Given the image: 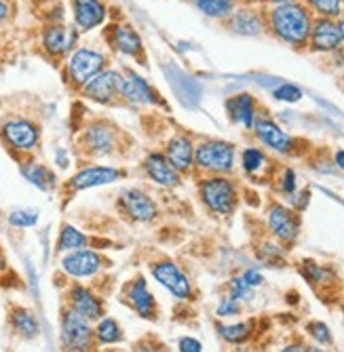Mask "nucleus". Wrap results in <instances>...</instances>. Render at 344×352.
I'll list each match as a JSON object with an SVG mask.
<instances>
[{
	"label": "nucleus",
	"instance_id": "38",
	"mask_svg": "<svg viewBox=\"0 0 344 352\" xmlns=\"http://www.w3.org/2000/svg\"><path fill=\"white\" fill-rule=\"evenodd\" d=\"M306 331H308V336L315 340L319 346H325V344H332V331H330V327L325 325V323H321V321H310L308 325H306Z\"/></svg>",
	"mask_w": 344,
	"mask_h": 352
},
{
	"label": "nucleus",
	"instance_id": "26",
	"mask_svg": "<svg viewBox=\"0 0 344 352\" xmlns=\"http://www.w3.org/2000/svg\"><path fill=\"white\" fill-rule=\"evenodd\" d=\"M226 110H228V116L233 122H239L243 124L245 129L252 131L254 129V124L258 120L256 116V100H254V95H249V93H239L235 95V98H230L226 102Z\"/></svg>",
	"mask_w": 344,
	"mask_h": 352
},
{
	"label": "nucleus",
	"instance_id": "48",
	"mask_svg": "<svg viewBox=\"0 0 344 352\" xmlns=\"http://www.w3.org/2000/svg\"><path fill=\"white\" fill-rule=\"evenodd\" d=\"M336 63H338V66L344 70V45L336 51Z\"/></svg>",
	"mask_w": 344,
	"mask_h": 352
},
{
	"label": "nucleus",
	"instance_id": "36",
	"mask_svg": "<svg viewBox=\"0 0 344 352\" xmlns=\"http://www.w3.org/2000/svg\"><path fill=\"white\" fill-rule=\"evenodd\" d=\"M228 298H233V300H237L241 304V302H247V300L254 298V289H252V287H247L241 280V276H233L230 283H228Z\"/></svg>",
	"mask_w": 344,
	"mask_h": 352
},
{
	"label": "nucleus",
	"instance_id": "3",
	"mask_svg": "<svg viewBox=\"0 0 344 352\" xmlns=\"http://www.w3.org/2000/svg\"><path fill=\"white\" fill-rule=\"evenodd\" d=\"M106 68H108V53H104L98 47H76L66 57L64 74L72 89L83 91L85 85H89Z\"/></svg>",
	"mask_w": 344,
	"mask_h": 352
},
{
	"label": "nucleus",
	"instance_id": "18",
	"mask_svg": "<svg viewBox=\"0 0 344 352\" xmlns=\"http://www.w3.org/2000/svg\"><path fill=\"white\" fill-rule=\"evenodd\" d=\"M118 87H120V70L106 68L89 85H85L80 93L87 100L96 102L100 106H112L118 102Z\"/></svg>",
	"mask_w": 344,
	"mask_h": 352
},
{
	"label": "nucleus",
	"instance_id": "37",
	"mask_svg": "<svg viewBox=\"0 0 344 352\" xmlns=\"http://www.w3.org/2000/svg\"><path fill=\"white\" fill-rule=\"evenodd\" d=\"M272 98L279 102H288V104H296L302 100V89L296 85H281L272 91Z\"/></svg>",
	"mask_w": 344,
	"mask_h": 352
},
{
	"label": "nucleus",
	"instance_id": "21",
	"mask_svg": "<svg viewBox=\"0 0 344 352\" xmlns=\"http://www.w3.org/2000/svg\"><path fill=\"white\" fill-rule=\"evenodd\" d=\"M74 28L80 32H93L106 23L108 7L104 0H72Z\"/></svg>",
	"mask_w": 344,
	"mask_h": 352
},
{
	"label": "nucleus",
	"instance_id": "46",
	"mask_svg": "<svg viewBox=\"0 0 344 352\" xmlns=\"http://www.w3.org/2000/svg\"><path fill=\"white\" fill-rule=\"evenodd\" d=\"M281 352H306V346L300 342H294V344H288L286 348H281Z\"/></svg>",
	"mask_w": 344,
	"mask_h": 352
},
{
	"label": "nucleus",
	"instance_id": "45",
	"mask_svg": "<svg viewBox=\"0 0 344 352\" xmlns=\"http://www.w3.org/2000/svg\"><path fill=\"white\" fill-rule=\"evenodd\" d=\"M11 17V3L9 0H0V23H5Z\"/></svg>",
	"mask_w": 344,
	"mask_h": 352
},
{
	"label": "nucleus",
	"instance_id": "23",
	"mask_svg": "<svg viewBox=\"0 0 344 352\" xmlns=\"http://www.w3.org/2000/svg\"><path fill=\"white\" fill-rule=\"evenodd\" d=\"M308 45H310L312 51H319V53H336V51L344 45V41H342V32H340V28H338V21L317 17L315 21H312V28H310Z\"/></svg>",
	"mask_w": 344,
	"mask_h": 352
},
{
	"label": "nucleus",
	"instance_id": "12",
	"mask_svg": "<svg viewBox=\"0 0 344 352\" xmlns=\"http://www.w3.org/2000/svg\"><path fill=\"white\" fill-rule=\"evenodd\" d=\"M80 38V32L66 23H47L41 30V47L53 59H66Z\"/></svg>",
	"mask_w": 344,
	"mask_h": 352
},
{
	"label": "nucleus",
	"instance_id": "24",
	"mask_svg": "<svg viewBox=\"0 0 344 352\" xmlns=\"http://www.w3.org/2000/svg\"><path fill=\"white\" fill-rule=\"evenodd\" d=\"M228 28L239 36H260L266 30V19L254 9H237L228 17Z\"/></svg>",
	"mask_w": 344,
	"mask_h": 352
},
{
	"label": "nucleus",
	"instance_id": "39",
	"mask_svg": "<svg viewBox=\"0 0 344 352\" xmlns=\"http://www.w3.org/2000/svg\"><path fill=\"white\" fill-rule=\"evenodd\" d=\"M239 310H241V304L237 302V300H233V298H222V302L217 304V310H215V314L220 316V318H228V316H237L239 314Z\"/></svg>",
	"mask_w": 344,
	"mask_h": 352
},
{
	"label": "nucleus",
	"instance_id": "9",
	"mask_svg": "<svg viewBox=\"0 0 344 352\" xmlns=\"http://www.w3.org/2000/svg\"><path fill=\"white\" fill-rule=\"evenodd\" d=\"M118 102L129 106H146V108H165V100L142 74L136 70L120 72V87H118Z\"/></svg>",
	"mask_w": 344,
	"mask_h": 352
},
{
	"label": "nucleus",
	"instance_id": "7",
	"mask_svg": "<svg viewBox=\"0 0 344 352\" xmlns=\"http://www.w3.org/2000/svg\"><path fill=\"white\" fill-rule=\"evenodd\" d=\"M120 146V131L108 120H91L78 135V148L85 156H112Z\"/></svg>",
	"mask_w": 344,
	"mask_h": 352
},
{
	"label": "nucleus",
	"instance_id": "27",
	"mask_svg": "<svg viewBox=\"0 0 344 352\" xmlns=\"http://www.w3.org/2000/svg\"><path fill=\"white\" fill-rule=\"evenodd\" d=\"M9 325L13 333L21 340H34L41 333V323L30 308H13L9 314Z\"/></svg>",
	"mask_w": 344,
	"mask_h": 352
},
{
	"label": "nucleus",
	"instance_id": "20",
	"mask_svg": "<svg viewBox=\"0 0 344 352\" xmlns=\"http://www.w3.org/2000/svg\"><path fill=\"white\" fill-rule=\"evenodd\" d=\"M68 306L89 318L91 323H98L102 316H106V306L104 300L87 285L74 283L68 289Z\"/></svg>",
	"mask_w": 344,
	"mask_h": 352
},
{
	"label": "nucleus",
	"instance_id": "2",
	"mask_svg": "<svg viewBox=\"0 0 344 352\" xmlns=\"http://www.w3.org/2000/svg\"><path fill=\"white\" fill-rule=\"evenodd\" d=\"M199 201L213 215H233L239 205V186L226 175H203L197 182Z\"/></svg>",
	"mask_w": 344,
	"mask_h": 352
},
{
	"label": "nucleus",
	"instance_id": "19",
	"mask_svg": "<svg viewBox=\"0 0 344 352\" xmlns=\"http://www.w3.org/2000/svg\"><path fill=\"white\" fill-rule=\"evenodd\" d=\"M195 146L197 144L189 133H175L165 142L163 154L175 171H180L182 175H189L195 171Z\"/></svg>",
	"mask_w": 344,
	"mask_h": 352
},
{
	"label": "nucleus",
	"instance_id": "11",
	"mask_svg": "<svg viewBox=\"0 0 344 352\" xmlns=\"http://www.w3.org/2000/svg\"><path fill=\"white\" fill-rule=\"evenodd\" d=\"M127 177V169L122 167H114V165H85L80 167L72 177L66 179L64 188L66 192H83V190H91V188H102V186H110L116 184L120 179Z\"/></svg>",
	"mask_w": 344,
	"mask_h": 352
},
{
	"label": "nucleus",
	"instance_id": "42",
	"mask_svg": "<svg viewBox=\"0 0 344 352\" xmlns=\"http://www.w3.org/2000/svg\"><path fill=\"white\" fill-rule=\"evenodd\" d=\"M178 350L180 352H203V344L193 336H182L178 340Z\"/></svg>",
	"mask_w": 344,
	"mask_h": 352
},
{
	"label": "nucleus",
	"instance_id": "15",
	"mask_svg": "<svg viewBox=\"0 0 344 352\" xmlns=\"http://www.w3.org/2000/svg\"><path fill=\"white\" fill-rule=\"evenodd\" d=\"M108 47L116 53L131 57L138 63H146V49L140 32L131 23H112L106 30Z\"/></svg>",
	"mask_w": 344,
	"mask_h": 352
},
{
	"label": "nucleus",
	"instance_id": "49",
	"mask_svg": "<svg viewBox=\"0 0 344 352\" xmlns=\"http://www.w3.org/2000/svg\"><path fill=\"white\" fill-rule=\"evenodd\" d=\"M57 165H59L61 169H66V167H68V161H66V154H64V152H57Z\"/></svg>",
	"mask_w": 344,
	"mask_h": 352
},
{
	"label": "nucleus",
	"instance_id": "52",
	"mask_svg": "<svg viewBox=\"0 0 344 352\" xmlns=\"http://www.w3.org/2000/svg\"><path fill=\"white\" fill-rule=\"evenodd\" d=\"M272 5H286V3H298V0H270Z\"/></svg>",
	"mask_w": 344,
	"mask_h": 352
},
{
	"label": "nucleus",
	"instance_id": "6",
	"mask_svg": "<svg viewBox=\"0 0 344 352\" xmlns=\"http://www.w3.org/2000/svg\"><path fill=\"white\" fill-rule=\"evenodd\" d=\"M0 140L17 156H28L41 146V126L25 116H11L0 122Z\"/></svg>",
	"mask_w": 344,
	"mask_h": 352
},
{
	"label": "nucleus",
	"instance_id": "32",
	"mask_svg": "<svg viewBox=\"0 0 344 352\" xmlns=\"http://www.w3.org/2000/svg\"><path fill=\"white\" fill-rule=\"evenodd\" d=\"M254 331V323L252 321H243V323H230V325H217V336H220L224 342L228 344H243L249 340Z\"/></svg>",
	"mask_w": 344,
	"mask_h": 352
},
{
	"label": "nucleus",
	"instance_id": "53",
	"mask_svg": "<svg viewBox=\"0 0 344 352\" xmlns=\"http://www.w3.org/2000/svg\"><path fill=\"white\" fill-rule=\"evenodd\" d=\"M338 28H340V32H342V41H344V15L338 19Z\"/></svg>",
	"mask_w": 344,
	"mask_h": 352
},
{
	"label": "nucleus",
	"instance_id": "13",
	"mask_svg": "<svg viewBox=\"0 0 344 352\" xmlns=\"http://www.w3.org/2000/svg\"><path fill=\"white\" fill-rule=\"evenodd\" d=\"M108 266V260L96 249H78L72 253H64L61 258V270H64L74 280H87L98 276Z\"/></svg>",
	"mask_w": 344,
	"mask_h": 352
},
{
	"label": "nucleus",
	"instance_id": "5",
	"mask_svg": "<svg viewBox=\"0 0 344 352\" xmlns=\"http://www.w3.org/2000/svg\"><path fill=\"white\" fill-rule=\"evenodd\" d=\"M237 165V148L226 140H203L195 146V171L201 175H228Z\"/></svg>",
	"mask_w": 344,
	"mask_h": 352
},
{
	"label": "nucleus",
	"instance_id": "29",
	"mask_svg": "<svg viewBox=\"0 0 344 352\" xmlns=\"http://www.w3.org/2000/svg\"><path fill=\"white\" fill-rule=\"evenodd\" d=\"M93 331H96V344L102 348L116 346L125 340L120 323L112 316H102L98 323H93Z\"/></svg>",
	"mask_w": 344,
	"mask_h": 352
},
{
	"label": "nucleus",
	"instance_id": "25",
	"mask_svg": "<svg viewBox=\"0 0 344 352\" xmlns=\"http://www.w3.org/2000/svg\"><path fill=\"white\" fill-rule=\"evenodd\" d=\"M19 171H21V175H23V179L28 184H32L34 188H39L43 192H51L59 184L57 173L51 167H47L45 163L32 161V158H30V161H21Z\"/></svg>",
	"mask_w": 344,
	"mask_h": 352
},
{
	"label": "nucleus",
	"instance_id": "50",
	"mask_svg": "<svg viewBox=\"0 0 344 352\" xmlns=\"http://www.w3.org/2000/svg\"><path fill=\"white\" fill-rule=\"evenodd\" d=\"M5 268H7V262H5V255H3V251H0V274L5 272Z\"/></svg>",
	"mask_w": 344,
	"mask_h": 352
},
{
	"label": "nucleus",
	"instance_id": "41",
	"mask_svg": "<svg viewBox=\"0 0 344 352\" xmlns=\"http://www.w3.org/2000/svg\"><path fill=\"white\" fill-rule=\"evenodd\" d=\"M296 188H298L296 171L294 169H286L283 175H281V190H283L286 197H292V195H296Z\"/></svg>",
	"mask_w": 344,
	"mask_h": 352
},
{
	"label": "nucleus",
	"instance_id": "8",
	"mask_svg": "<svg viewBox=\"0 0 344 352\" xmlns=\"http://www.w3.org/2000/svg\"><path fill=\"white\" fill-rule=\"evenodd\" d=\"M118 213L133 223H152L161 217V207L144 188H125L116 197Z\"/></svg>",
	"mask_w": 344,
	"mask_h": 352
},
{
	"label": "nucleus",
	"instance_id": "14",
	"mask_svg": "<svg viewBox=\"0 0 344 352\" xmlns=\"http://www.w3.org/2000/svg\"><path fill=\"white\" fill-rule=\"evenodd\" d=\"M122 300L144 321H156V316H159V304H156V298L150 292L146 276L142 274L133 276L129 283H125Z\"/></svg>",
	"mask_w": 344,
	"mask_h": 352
},
{
	"label": "nucleus",
	"instance_id": "17",
	"mask_svg": "<svg viewBox=\"0 0 344 352\" xmlns=\"http://www.w3.org/2000/svg\"><path fill=\"white\" fill-rule=\"evenodd\" d=\"M266 226L270 230V234L283 245H292L298 234H300V219L294 213V209L286 207V205H270L268 213H266Z\"/></svg>",
	"mask_w": 344,
	"mask_h": 352
},
{
	"label": "nucleus",
	"instance_id": "34",
	"mask_svg": "<svg viewBox=\"0 0 344 352\" xmlns=\"http://www.w3.org/2000/svg\"><path fill=\"white\" fill-rule=\"evenodd\" d=\"M266 163H268V158L260 148H245L241 152V167L247 175L260 173V169H264Z\"/></svg>",
	"mask_w": 344,
	"mask_h": 352
},
{
	"label": "nucleus",
	"instance_id": "30",
	"mask_svg": "<svg viewBox=\"0 0 344 352\" xmlns=\"http://www.w3.org/2000/svg\"><path fill=\"white\" fill-rule=\"evenodd\" d=\"M191 3L211 19H228L235 11V0H191Z\"/></svg>",
	"mask_w": 344,
	"mask_h": 352
},
{
	"label": "nucleus",
	"instance_id": "40",
	"mask_svg": "<svg viewBox=\"0 0 344 352\" xmlns=\"http://www.w3.org/2000/svg\"><path fill=\"white\" fill-rule=\"evenodd\" d=\"M131 352H169L165 348V344H161L159 340H152V338H144L140 342L133 344Z\"/></svg>",
	"mask_w": 344,
	"mask_h": 352
},
{
	"label": "nucleus",
	"instance_id": "16",
	"mask_svg": "<svg viewBox=\"0 0 344 352\" xmlns=\"http://www.w3.org/2000/svg\"><path fill=\"white\" fill-rule=\"evenodd\" d=\"M142 171L152 182L154 186H159L163 190H175L182 186V173L173 169V165L165 158L163 150H152L144 156L142 161Z\"/></svg>",
	"mask_w": 344,
	"mask_h": 352
},
{
	"label": "nucleus",
	"instance_id": "54",
	"mask_svg": "<svg viewBox=\"0 0 344 352\" xmlns=\"http://www.w3.org/2000/svg\"><path fill=\"white\" fill-rule=\"evenodd\" d=\"M100 352H120V350H116V348H106V350H100Z\"/></svg>",
	"mask_w": 344,
	"mask_h": 352
},
{
	"label": "nucleus",
	"instance_id": "33",
	"mask_svg": "<svg viewBox=\"0 0 344 352\" xmlns=\"http://www.w3.org/2000/svg\"><path fill=\"white\" fill-rule=\"evenodd\" d=\"M300 272L304 274V278L312 285V287H323V285H330L334 280V272L317 262L312 260H304Z\"/></svg>",
	"mask_w": 344,
	"mask_h": 352
},
{
	"label": "nucleus",
	"instance_id": "35",
	"mask_svg": "<svg viewBox=\"0 0 344 352\" xmlns=\"http://www.w3.org/2000/svg\"><path fill=\"white\" fill-rule=\"evenodd\" d=\"M39 211L36 209H15L9 213V223L13 228H34L36 223H39Z\"/></svg>",
	"mask_w": 344,
	"mask_h": 352
},
{
	"label": "nucleus",
	"instance_id": "55",
	"mask_svg": "<svg viewBox=\"0 0 344 352\" xmlns=\"http://www.w3.org/2000/svg\"><path fill=\"white\" fill-rule=\"evenodd\" d=\"M41 3H57V0H41Z\"/></svg>",
	"mask_w": 344,
	"mask_h": 352
},
{
	"label": "nucleus",
	"instance_id": "51",
	"mask_svg": "<svg viewBox=\"0 0 344 352\" xmlns=\"http://www.w3.org/2000/svg\"><path fill=\"white\" fill-rule=\"evenodd\" d=\"M306 352H330V350H325L321 346H310V348H306Z\"/></svg>",
	"mask_w": 344,
	"mask_h": 352
},
{
	"label": "nucleus",
	"instance_id": "43",
	"mask_svg": "<svg viewBox=\"0 0 344 352\" xmlns=\"http://www.w3.org/2000/svg\"><path fill=\"white\" fill-rule=\"evenodd\" d=\"M260 258L262 260H283V247L281 245H275V243H266L262 245V251H260Z\"/></svg>",
	"mask_w": 344,
	"mask_h": 352
},
{
	"label": "nucleus",
	"instance_id": "28",
	"mask_svg": "<svg viewBox=\"0 0 344 352\" xmlns=\"http://www.w3.org/2000/svg\"><path fill=\"white\" fill-rule=\"evenodd\" d=\"M91 247V236L85 234L80 228L72 226V223H64L57 234V245H55V251L57 253H72V251H78V249H87Z\"/></svg>",
	"mask_w": 344,
	"mask_h": 352
},
{
	"label": "nucleus",
	"instance_id": "10",
	"mask_svg": "<svg viewBox=\"0 0 344 352\" xmlns=\"http://www.w3.org/2000/svg\"><path fill=\"white\" fill-rule=\"evenodd\" d=\"M150 276L180 302H191L195 298V289H193V283H191L189 274H186L184 268L178 266L173 260L152 262Z\"/></svg>",
	"mask_w": 344,
	"mask_h": 352
},
{
	"label": "nucleus",
	"instance_id": "4",
	"mask_svg": "<svg viewBox=\"0 0 344 352\" xmlns=\"http://www.w3.org/2000/svg\"><path fill=\"white\" fill-rule=\"evenodd\" d=\"M59 344L61 352H96V331L93 323L70 306L59 314Z\"/></svg>",
	"mask_w": 344,
	"mask_h": 352
},
{
	"label": "nucleus",
	"instance_id": "31",
	"mask_svg": "<svg viewBox=\"0 0 344 352\" xmlns=\"http://www.w3.org/2000/svg\"><path fill=\"white\" fill-rule=\"evenodd\" d=\"M304 7L321 19H340L344 15V0H304Z\"/></svg>",
	"mask_w": 344,
	"mask_h": 352
},
{
	"label": "nucleus",
	"instance_id": "22",
	"mask_svg": "<svg viewBox=\"0 0 344 352\" xmlns=\"http://www.w3.org/2000/svg\"><path fill=\"white\" fill-rule=\"evenodd\" d=\"M252 131L256 133L260 144H264L268 150H272L277 154H292L296 148V140L288 131L281 129V126L270 118H258Z\"/></svg>",
	"mask_w": 344,
	"mask_h": 352
},
{
	"label": "nucleus",
	"instance_id": "47",
	"mask_svg": "<svg viewBox=\"0 0 344 352\" xmlns=\"http://www.w3.org/2000/svg\"><path fill=\"white\" fill-rule=\"evenodd\" d=\"M334 165H336L338 169L344 171V150H338V152L334 154Z\"/></svg>",
	"mask_w": 344,
	"mask_h": 352
},
{
	"label": "nucleus",
	"instance_id": "44",
	"mask_svg": "<svg viewBox=\"0 0 344 352\" xmlns=\"http://www.w3.org/2000/svg\"><path fill=\"white\" fill-rule=\"evenodd\" d=\"M239 276H241V280H243L247 287H252V289H256V287H260V285L264 283V274H262L260 270H254V268H249V270L241 272Z\"/></svg>",
	"mask_w": 344,
	"mask_h": 352
},
{
	"label": "nucleus",
	"instance_id": "1",
	"mask_svg": "<svg viewBox=\"0 0 344 352\" xmlns=\"http://www.w3.org/2000/svg\"><path fill=\"white\" fill-rule=\"evenodd\" d=\"M312 21V13L302 3L275 5L266 15V28L281 43L296 49L308 45Z\"/></svg>",
	"mask_w": 344,
	"mask_h": 352
}]
</instances>
